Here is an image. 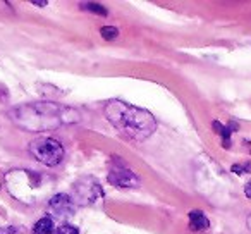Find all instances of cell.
<instances>
[{"label":"cell","mask_w":251,"mask_h":234,"mask_svg":"<svg viewBox=\"0 0 251 234\" xmlns=\"http://www.w3.org/2000/svg\"><path fill=\"white\" fill-rule=\"evenodd\" d=\"M12 123L18 124L23 130L42 133L59 128L64 123H76L79 115L74 108L57 105L52 102H40V104H28L16 107L9 112Z\"/></svg>","instance_id":"obj_1"},{"label":"cell","mask_w":251,"mask_h":234,"mask_svg":"<svg viewBox=\"0 0 251 234\" xmlns=\"http://www.w3.org/2000/svg\"><path fill=\"white\" fill-rule=\"evenodd\" d=\"M103 114L119 133L134 141L147 140L157 130V121L150 112L122 100H110L105 105Z\"/></svg>","instance_id":"obj_2"},{"label":"cell","mask_w":251,"mask_h":234,"mask_svg":"<svg viewBox=\"0 0 251 234\" xmlns=\"http://www.w3.org/2000/svg\"><path fill=\"white\" fill-rule=\"evenodd\" d=\"M29 154L47 167H55L64 158V147L53 138H36L29 143Z\"/></svg>","instance_id":"obj_3"},{"label":"cell","mask_w":251,"mask_h":234,"mask_svg":"<svg viewBox=\"0 0 251 234\" xmlns=\"http://www.w3.org/2000/svg\"><path fill=\"white\" fill-rule=\"evenodd\" d=\"M74 193H76L77 200L83 205H90V203H95L98 198L103 196V191H101V186L95 181L93 178H83L74 184Z\"/></svg>","instance_id":"obj_4"},{"label":"cell","mask_w":251,"mask_h":234,"mask_svg":"<svg viewBox=\"0 0 251 234\" xmlns=\"http://www.w3.org/2000/svg\"><path fill=\"white\" fill-rule=\"evenodd\" d=\"M108 182H110L112 186H115V188L133 189L140 186V178L122 164V165H117V167L110 169V172H108Z\"/></svg>","instance_id":"obj_5"},{"label":"cell","mask_w":251,"mask_h":234,"mask_svg":"<svg viewBox=\"0 0 251 234\" xmlns=\"http://www.w3.org/2000/svg\"><path fill=\"white\" fill-rule=\"evenodd\" d=\"M49 210H50V213H53L55 217L64 219V217L73 215L74 210H76V205H74L73 198H71L69 195H66V193H59V195H55V196L50 198Z\"/></svg>","instance_id":"obj_6"},{"label":"cell","mask_w":251,"mask_h":234,"mask_svg":"<svg viewBox=\"0 0 251 234\" xmlns=\"http://www.w3.org/2000/svg\"><path fill=\"white\" fill-rule=\"evenodd\" d=\"M189 229L193 231H206L210 227V220L201 210H191L189 212Z\"/></svg>","instance_id":"obj_7"},{"label":"cell","mask_w":251,"mask_h":234,"mask_svg":"<svg viewBox=\"0 0 251 234\" xmlns=\"http://www.w3.org/2000/svg\"><path fill=\"white\" fill-rule=\"evenodd\" d=\"M31 234H53L52 217H42L40 220H36L31 229Z\"/></svg>","instance_id":"obj_8"},{"label":"cell","mask_w":251,"mask_h":234,"mask_svg":"<svg viewBox=\"0 0 251 234\" xmlns=\"http://www.w3.org/2000/svg\"><path fill=\"white\" fill-rule=\"evenodd\" d=\"M212 128L215 130L217 134H220V136H222V147L224 148H230V134H232V130H230L229 126H224V124L219 123V121H213Z\"/></svg>","instance_id":"obj_9"},{"label":"cell","mask_w":251,"mask_h":234,"mask_svg":"<svg viewBox=\"0 0 251 234\" xmlns=\"http://www.w3.org/2000/svg\"><path fill=\"white\" fill-rule=\"evenodd\" d=\"M81 7H84L86 11L93 12V14H98V16H108V11L103 7V5L100 4H93V2H84V4H81Z\"/></svg>","instance_id":"obj_10"},{"label":"cell","mask_w":251,"mask_h":234,"mask_svg":"<svg viewBox=\"0 0 251 234\" xmlns=\"http://www.w3.org/2000/svg\"><path fill=\"white\" fill-rule=\"evenodd\" d=\"M100 35L105 40H115L119 36V29L114 26H103V28H100Z\"/></svg>","instance_id":"obj_11"},{"label":"cell","mask_w":251,"mask_h":234,"mask_svg":"<svg viewBox=\"0 0 251 234\" xmlns=\"http://www.w3.org/2000/svg\"><path fill=\"white\" fill-rule=\"evenodd\" d=\"M230 171L237 176L251 174V162H246V164H234L232 167H230Z\"/></svg>","instance_id":"obj_12"},{"label":"cell","mask_w":251,"mask_h":234,"mask_svg":"<svg viewBox=\"0 0 251 234\" xmlns=\"http://www.w3.org/2000/svg\"><path fill=\"white\" fill-rule=\"evenodd\" d=\"M55 234H79V229L76 226H73V224H64V226H60L57 229Z\"/></svg>","instance_id":"obj_13"},{"label":"cell","mask_w":251,"mask_h":234,"mask_svg":"<svg viewBox=\"0 0 251 234\" xmlns=\"http://www.w3.org/2000/svg\"><path fill=\"white\" fill-rule=\"evenodd\" d=\"M0 234H18L14 227H0Z\"/></svg>","instance_id":"obj_14"},{"label":"cell","mask_w":251,"mask_h":234,"mask_svg":"<svg viewBox=\"0 0 251 234\" xmlns=\"http://www.w3.org/2000/svg\"><path fill=\"white\" fill-rule=\"evenodd\" d=\"M31 4L36 5V7H47V5H49V2H47V0H33Z\"/></svg>","instance_id":"obj_15"},{"label":"cell","mask_w":251,"mask_h":234,"mask_svg":"<svg viewBox=\"0 0 251 234\" xmlns=\"http://www.w3.org/2000/svg\"><path fill=\"white\" fill-rule=\"evenodd\" d=\"M244 195H246L248 198L251 200V182H248V184L244 186Z\"/></svg>","instance_id":"obj_16"},{"label":"cell","mask_w":251,"mask_h":234,"mask_svg":"<svg viewBox=\"0 0 251 234\" xmlns=\"http://www.w3.org/2000/svg\"><path fill=\"white\" fill-rule=\"evenodd\" d=\"M246 224H248V227H250V231H251V215H250V217H248Z\"/></svg>","instance_id":"obj_17"}]
</instances>
